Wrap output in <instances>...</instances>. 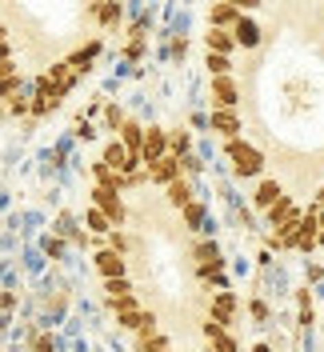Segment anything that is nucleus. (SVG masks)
Wrapping results in <instances>:
<instances>
[{
  "mask_svg": "<svg viewBox=\"0 0 324 352\" xmlns=\"http://www.w3.org/2000/svg\"><path fill=\"white\" fill-rule=\"evenodd\" d=\"M44 252H48V256H61V252H65V241H56V236H48V241H44Z\"/></svg>",
  "mask_w": 324,
  "mask_h": 352,
  "instance_id": "2f4dec72",
  "label": "nucleus"
},
{
  "mask_svg": "<svg viewBox=\"0 0 324 352\" xmlns=\"http://www.w3.org/2000/svg\"><path fill=\"white\" fill-rule=\"evenodd\" d=\"M233 41H237V48H244V52H257L260 41H264V32H260V24L252 21V16H240V21L233 24Z\"/></svg>",
  "mask_w": 324,
  "mask_h": 352,
  "instance_id": "0eeeda50",
  "label": "nucleus"
},
{
  "mask_svg": "<svg viewBox=\"0 0 324 352\" xmlns=\"http://www.w3.org/2000/svg\"><path fill=\"white\" fill-rule=\"evenodd\" d=\"M224 153H228V160H233V173L237 176H257L260 168H264V160H260V153L244 140V136H233V140H224Z\"/></svg>",
  "mask_w": 324,
  "mask_h": 352,
  "instance_id": "f257e3e1",
  "label": "nucleus"
},
{
  "mask_svg": "<svg viewBox=\"0 0 324 352\" xmlns=\"http://www.w3.org/2000/svg\"><path fill=\"white\" fill-rule=\"evenodd\" d=\"M92 208H100L108 217V224H125L129 220V208H125L120 192H108V188H92Z\"/></svg>",
  "mask_w": 324,
  "mask_h": 352,
  "instance_id": "7ed1b4c3",
  "label": "nucleus"
},
{
  "mask_svg": "<svg viewBox=\"0 0 324 352\" xmlns=\"http://www.w3.org/2000/svg\"><path fill=\"white\" fill-rule=\"evenodd\" d=\"M96 52H100V41H92L88 48H80V52H72V56H68L65 65L72 68L76 76H80V72H88V68H92V60H96Z\"/></svg>",
  "mask_w": 324,
  "mask_h": 352,
  "instance_id": "dca6fc26",
  "label": "nucleus"
},
{
  "mask_svg": "<svg viewBox=\"0 0 324 352\" xmlns=\"http://www.w3.org/2000/svg\"><path fill=\"white\" fill-rule=\"evenodd\" d=\"M237 305H240L237 296H233L228 288H220L216 296H208V320H216L220 329H233V324H237V320H233V316H237Z\"/></svg>",
  "mask_w": 324,
  "mask_h": 352,
  "instance_id": "f03ea898",
  "label": "nucleus"
},
{
  "mask_svg": "<svg viewBox=\"0 0 324 352\" xmlns=\"http://www.w3.org/2000/svg\"><path fill=\"white\" fill-rule=\"evenodd\" d=\"M204 44H208V52H216V56H233V52H240L237 41H233V32H224V28H208V32H204Z\"/></svg>",
  "mask_w": 324,
  "mask_h": 352,
  "instance_id": "f8f14e48",
  "label": "nucleus"
},
{
  "mask_svg": "<svg viewBox=\"0 0 324 352\" xmlns=\"http://www.w3.org/2000/svg\"><path fill=\"white\" fill-rule=\"evenodd\" d=\"M164 192H169V204H176V208H184V204H188V184H184V176H176V180H169V184H164Z\"/></svg>",
  "mask_w": 324,
  "mask_h": 352,
  "instance_id": "aec40b11",
  "label": "nucleus"
},
{
  "mask_svg": "<svg viewBox=\"0 0 324 352\" xmlns=\"http://www.w3.org/2000/svg\"><path fill=\"white\" fill-rule=\"evenodd\" d=\"M0 41H8V24H0Z\"/></svg>",
  "mask_w": 324,
  "mask_h": 352,
  "instance_id": "e433bc0d",
  "label": "nucleus"
},
{
  "mask_svg": "<svg viewBox=\"0 0 324 352\" xmlns=\"http://www.w3.org/2000/svg\"><path fill=\"white\" fill-rule=\"evenodd\" d=\"M169 352H173V349H169Z\"/></svg>",
  "mask_w": 324,
  "mask_h": 352,
  "instance_id": "ea45409f",
  "label": "nucleus"
},
{
  "mask_svg": "<svg viewBox=\"0 0 324 352\" xmlns=\"http://www.w3.org/2000/svg\"><path fill=\"white\" fill-rule=\"evenodd\" d=\"M224 140H233V136H240L244 132V120H240V112H233V109H213V120H208Z\"/></svg>",
  "mask_w": 324,
  "mask_h": 352,
  "instance_id": "1a4fd4ad",
  "label": "nucleus"
},
{
  "mask_svg": "<svg viewBox=\"0 0 324 352\" xmlns=\"http://www.w3.org/2000/svg\"><path fill=\"white\" fill-rule=\"evenodd\" d=\"M173 349V340L164 336V332H152V336H140V352H169Z\"/></svg>",
  "mask_w": 324,
  "mask_h": 352,
  "instance_id": "4be33fe9",
  "label": "nucleus"
},
{
  "mask_svg": "<svg viewBox=\"0 0 324 352\" xmlns=\"http://www.w3.org/2000/svg\"><path fill=\"white\" fill-rule=\"evenodd\" d=\"M0 308H4V316L17 308V292H0Z\"/></svg>",
  "mask_w": 324,
  "mask_h": 352,
  "instance_id": "473e14b6",
  "label": "nucleus"
},
{
  "mask_svg": "<svg viewBox=\"0 0 324 352\" xmlns=\"http://www.w3.org/2000/svg\"><path fill=\"white\" fill-rule=\"evenodd\" d=\"M220 4H233V8H237V12H244V16H248V12H252V8H257L260 0H220Z\"/></svg>",
  "mask_w": 324,
  "mask_h": 352,
  "instance_id": "7c9ffc66",
  "label": "nucleus"
},
{
  "mask_svg": "<svg viewBox=\"0 0 324 352\" xmlns=\"http://www.w3.org/2000/svg\"><path fill=\"white\" fill-rule=\"evenodd\" d=\"M12 72H17V65H12V60H0V80H4V76H12Z\"/></svg>",
  "mask_w": 324,
  "mask_h": 352,
  "instance_id": "f704fd0d",
  "label": "nucleus"
},
{
  "mask_svg": "<svg viewBox=\"0 0 324 352\" xmlns=\"http://www.w3.org/2000/svg\"><path fill=\"white\" fill-rule=\"evenodd\" d=\"M85 224L96 232V236H105V232H112V224H108V217L100 212V208H88L85 212Z\"/></svg>",
  "mask_w": 324,
  "mask_h": 352,
  "instance_id": "5701e85b",
  "label": "nucleus"
},
{
  "mask_svg": "<svg viewBox=\"0 0 324 352\" xmlns=\"http://www.w3.org/2000/svg\"><path fill=\"white\" fill-rule=\"evenodd\" d=\"M264 217H268V224H272V228H284V224H292L301 212H296V204H292L288 197H281L272 208H264Z\"/></svg>",
  "mask_w": 324,
  "mask_h": 352,
  "instance_id": "ddd939ff",
  "label": "nucleus"
},
{
  "mask_svg": "<svg viewBox=\"0 0 324 352\" xmlns=\"http://www.w3.org/2000/svg\"><path fill=\"white\" fill-rule=\"evenodd\" d=\"M180 212H184V224H188V228H204V204L188 200V204H184Z\"/></svg>",
  "mask_w": 324,
  "mask_h": 352,
  "instance_id": "b1692460",
  "label": "nucleus"
},
{
  "mask_svg": "<svg viewBox=\"0 0 324 352\" xmlns=\"http://www.w3.org/2000/svg\"><path fill=\"white\" fill-rule=\"evenodd\" d=\"M92 264H96V272H100L105 280H112V276H129V261H125L120 252H112V248H96Z\"/></svg>",
  "mask_w": 324,
  "mask_h": 352,
  "instance_id": "423d86ee",
  "label": "nucleus"
},
{
  "mask_svg": "<svg viewBox=\"0 0 324 352\" xmlns=\"http://www.w3.org/2000/svg\"><path fill=\"white\" fill-rule=\"evenodd\" d=\"M257 352H272V349H264V344H260V349H257Z\"/></svg>",
  "mask_w": 324,
  "mask_h": 352,
  "instance_id": "4c0bfd02",
  "label": "nucleus"
},
{
  "mask_svg": "<svg viewBox=\"0 0 324 352\" xmlns=\"http://www.w3.org/2000/svg\"><path fill=\"white\" fill-rule=\"evenodd\" d=\"M184 148H188V136H184V132H173V136H169V156H180Z\"/></svg>",
  "mask_w": 324,
  "mask_h": 352,
  "instance_id": "c85d7f7f",
  "label": "nucleus"
},
{
  "mask_svg": "<svg viewBox=\"0 0 324 352\" xmlns=\"http://www.w3.org/2000/svg\"><path fill=\"white\" fill-rule=\"evenodd\" d=\"M292 248H301V252H312V248H316V212H312V208H308V212H301V220H296Z\"/></svg>",
  "mask_w": 324,
  "mask_h": 352,
  "instance_id": "6e6552de",
  "label": "nucleus"
},
{
  "mask_svg": "<svg viewBox=\"0 0 324 352\" xmlns=\"http://www.w3.org/2000/svg\"><path fill=\"white\" fill-rule=\"evenodd\" d=\"M105 120L112 124V129H120V124H125V112L116 109V104H108V109H105Z\"/></svg>",
  "mask_w": 324,
  "mask_h": 352,
  "instance_id": "c756f323",
  "label": "nucleus"
},
{
  "mask_svg": "<svg viewBox=\"0 0 324 352\" xmlns=\"http://www.w3.org/2000/svg\"><path fill=\"white\" fill-rule=\"evenodd\" d=\"M144 173H149V180H156V184H169V180L180 176V156H160V160H149V164H144Z\"/></svg>",
  "mask_w": 324,
  "mask_h": 352,
  "instance_id": "9b49d317",
  "label": "nucleus"
},
{
  "mask_svg": "<svg viewBox=\"0 0 324 352\" xmlns=\"http://www.w3.org/2000/svg\"><path fill=\"white\" fill-rule=\"evenodd\" d=\"M0 116H4V104H0Z\"/></svg>",
  "mask_w": 324,
  "mask_h": 352,
  "instance_id": "58836bf2",
  "label": "nucleus"
},
{
  "mask_svg": "<svg viewBox=\"0 0 324 352\" xmlns=\"http://www.w3.org/2000/svg\"><path fill=\"white\" fill-rule=\"evenodd\" d=\"M213 109H240V80L237 76H213Z\"/></svg>",
  "mask_w": 324,
  "mask_h": 352,
  "instance_id": "20e7f679",
  "label": "nucleus"
},
{
  "mask_svg": "<svg viewBox=\"0 0 324 352\" xmlns=\"http://www.w3.org/2000/svg\"><path fill=\"white\" fill-rule=\"evenodd\" d=\"M17 92H24V76H21V72H12V76H4V80H0V104H8Z\"/></svg>",
  "mask_w": 324,
  "mask_h": 352,
  "instance_id": "412c9836",
  "label": "nucleus"
},
{
  "mask_svg": "<svg viewBox=\"0 0 324 352\" xmlns=\"http://www.w3.org/2000/svg\"><path fill=\"white\" fill-rule=\"evenodd\" d=\"M4 112H12V116H28V92H17V96L4 104Z\"/></svg>",
  "mask_w": 324,
  "mask_h": 352,
  "instance_id": "cd10ccee",
  "label": "nucleus"
},
{
  "mask_svg": "<svg viewBox=\"0 0 324 352\" xmlns=\"http://www.w3.org/2000/svg\"><path fill=\"white\" fill-rule=\"evenodd\" d=\"M244 12H237L233 4H213V28H224V32H233V24L240 21Z\"/></svg>",
  "mask_w": 324,
  "mask_h": 352,
  "instance_id": "f3484780",
  "label": "nucleus"
},
{
  "mask_svg": "<svg viewBox=\"0 0 324 352\" xmlns=\"http://www.w3.org/2000/svg\"><path fill=\"white\" fill-rule=\"evenodd\" d=\"M160 156H169V136H164L160 129H149L144 132V140H140V164L160 160Z\"/></svg>",
  "mask_w": 324,
  "mask_h": 352,
  "instance_id": "9d476101",
  "label": "nucleus"
},
{
  "mask_svg": "<svg viewBox=\"0 0 324 352\" xmlns=\"http://www.w3.org/2000/svg\"><path fill=\"white\" fill-rule=\"evenodd\" d=\"M0 60H12V44L8 41H0Z\"/></svg>",
  "mask_w": 324,
  "mask_h": 352,
  "instance_id": "c9c22d12",
  "label": "nucleus"
},
{
  "mask_svg": "<svg viewBox=\"0 0 324 352\" xmlns=\"http://www.w3.org/2000/svg\"><path fill=\"white\" fill-rule=\"evenodd\" d=\"M105 248H112V252H120V256H125V252L132 248V241L125 236V232H116V228H112V232H105Z\"/></svg>",
  "mask_w": 324,
  "mask_h": 352,
  "instance_id": "bb28decb",
  "label": "nucleus"
},
{
  "mask_svg": "<svg viewBox=\"0 0 324 352\" xmlns=\"http://www.w3.org/2000/svg\"><path fill=\"white\" fill-rule=\"evenodd\" d=\"M281 200V188H277V180H260V188L252 192V204L257 208H272Z\"/></svg>",
  "mask_w": 324,
  "mask_h": 352,
  "instance_id": "a211bd4d",
  "label": "nucleus"
},
{
  "mask_svg": "<svg viewBox=\"0 0 324 352\" xmlns=\"http://www.w3.org/2000/svg\"><path fill=\"white\" fill-rule=\"evenodd\" d=\"M233 56H216V52H208V72L213 76H233Z\"/></svg>",
  "mask_w": 324,
  "mask_h": 352,
  "instance_id": "393cba45",
  "label": "nucleus"
},
{
  "mask_svg": "<svg viewBox=\"0 0 324 352\" xmlns=\"http://www.w3.org/2000/svg\"><path fill=\"white\" fill-rule=\"evenodd\" d=\"M132 292V280L129 276H112V280H105V296L112 300V296H129Z\"/></svg>",
  "mask_w": 324,
  "mask_h": 352,
  "instance_id": "a878e982",
  "label": "nucleus"
},
{
  "mask_svg": "<svg viewBox=\"0 0 324 352\" xmlns=\"http://www.w3.org/2000/svg\"><path fill=\"white\" fill-rule=\"evenodd\" d=\"M100 164H108L112 173H120V176H132L136 168H140V160H132V156L125 153V144H120V140H108V144H105V160H100Z\"/></svg>",
  "mask_w": 324,
  "mask_h": 352,
  "instance_id": "39448f33",
  "label": "nucleus"
},
{
  "mask_svg": "<svg viewBox=\"0 0 324 352\" xmlns=\"http://www.w3.org/2000/svg\"><path fill=\"white\" fill-rule=\"evenodd\" d=\"M140 140H144V129L132 124V120H125V124H120V144H125V153H129L132 160H140Z\"/></svg>",
  "mask_w": 324,
  "mask_h": 352,
  "instance_id": "2eb2a0df",
  "label": "nucleus"
},
{
  "mask_svg": "<svg viewBox=\"0 0 324 352\" xmlns=\"http://www.w3.org/2000/svg\"><path fill=\"white\" fill-rule=\"evenodd\" d=\"M96 21L105 24V28H116V24H120V4H116V0H100V4H96Z\"/></svg>",
  "mask_w": 324,
  "mask_h": 352,
  "instance_id": "6ab92c4d",
  "label": "nucleus"
},
{
  "mask_svg": "<svg viewBox=\"0 0 324 352\" xmlns=\"http://www.w3.org/2000/svg\"><path fill=\"white\" fill-rule=\"evenodd\" d=\"M92 180H96V188H108V192H125V176L120 173H112L108 164H92Z\"/></svg>",
  "mask_w": 324,
  "mask_h": 352,
  "instance_id": "4468645a",
  "label": "nucleus"
},
{
  "mask_svg": "<svg viewBox=\"0 0 324 352\" xmlns=\"http://www.w3.org/2000/svg\"><path fill=\"white\" fill-rule=\"evenodd\" d=\"M32 352H52V336H36L32 340Z\"/></svg>",
  "mask_w": 324,
  "mask_h": 352,
  "instance_id": "72a5a7b5",
  "label": "nucleus"
}]
</instances>
